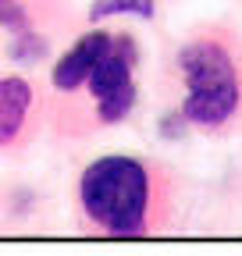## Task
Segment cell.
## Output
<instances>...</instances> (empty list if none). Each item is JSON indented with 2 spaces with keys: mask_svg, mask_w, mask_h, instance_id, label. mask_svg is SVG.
<instances>
[{
  "mask_svg": "<svg viewBox=\"0 0 242 256\" xmlns=\"http://www.w3.org/2000/svg\"><path fill=\"white\" fill-rule=\"evenodd\" d=\"M78 224L107 238H146L171 224V174L136 153H104L89 160L75 185Z\"/></svg>",
  "mask_w": 242,
  "mask_h": 256,
  "instance_id": "1",
  "label": "cell"
},
{
  "mask_svg": "<svg viewBox=\"0 0 242 256\" xmlns=\"http://www.w3.org/2000/svg\"><path fill=\"white\" fill-rule=\"evenodd\" d=\"M186 96L178 114L200 132H224L242 118V46L228 32H203L174 57Z\"/></svg>",
  "mask_w": 242,
  "mask_h": 256,
  "instance_id": "2",
  "label": "cell"
},
{
  "mask_svg": "<svg viewBox=\"0 0 242 256\" xmlns=\"http://www.w3.org/2000/svg\"><path fill=\"white\" fill-rule=\"evenodd\" d=\"M40 92L32 78L4 72L0 75V153H18L40 132Z\"/></svg>",
  "mask_w": 242,
  "mask_h": 256,
  "instance_id": "3",
  "label": "cell"
},
{
  "mask_svg": "<svg viewBox=\"0 0 242 256\" xmlns=\"http://www.w3.org/2000/svg\"><path fill=\"white\" fill-rule=\"evenodd\" d=\"M110 36H114V32H107V28L96 25V28L82 32V36L54 60V68H50V89H54V96H75V92H82L86 78L93 75V68H96V60L107 54Z\"/></svg>",
  "mask_w": 242,
  "mask_h": 256,
  "instance_id": "4",
  "label": "cell"
},
{
  "mask_svg": "<svg viewBox=\"0 0 242 256\" xmlns=\"http://www.w3.org/2000/svg\"><path fill=\"white\" fill-rule=\"evenodd\" d=\"M136 64H139V46H136V40L128 36V32H118V36H110L107 54L96 60L93 75L86 78L82 92H86V96H104V92H110V89H118V86L132 82V78H136Z\"/></svg>",
  "mask_w": 242,
  "mask_h": 256,
  "instance_id": "5",
  "label": "cell"
},
{
  "mask_svg": "<svg viewBox=\"0 0 242 256\" xmlns=\"http://www.w3.org/2000/svg\"><path fill=\"white\" fill-rule=\"evenodd\" d=\"M46 11H50V0H0V28L8 32L40 28Z\"/></svg>",
  "mask_w": 242,
  "mask_h": 256,
  "instance_id": "6",
  "label": "cell"
},
{
  "mask_svg": "<svg viewBox=\"0 0 242 256\" xmlns=\"http://www.w3.org/2000/svg\"><path fill=\"white\" fill-rule=\"evenodd\" d=\"M118 14L154 22L157 18V0H93V4H89V22L93 25H100L107 18H118Z\"/></svg>",
  "mask_w": 242,
  "mask_h": 256,
  "instance_id": "7",
  "label": "cell"
},
{
  "mask_svg": "<svg viewBox=\"0 0 242 256\" xmlns=\"http://www.w3.org/2000/svg\"><path fill=\"white\" fill-rule=\"evenodd\" d=\"M50 50V40L43 36L40 28H25V32H11V43H8V57L18 64H36L43 60Z\"/></svg>",
  "mask_w": 242,
  "mask_h": 256,
  "instance_id": "8",
  "label": "cell"
},
{
  "mask_svg": "<svg viewBox=\"0 0 242 256\" xmlns=\"http://www.w3.org/2000/svg\"><path fill=\"white\" fill-rule=\"evenodd\" d=\"M182 132H186V118H182L178 110L160 121V136H164V139H174V136H182Z\"/></svg>",
  "mask_w": 242,
  "mask_h": 256,
  "instance_id": "9",
  "label": "cell"
}]
</instances>
